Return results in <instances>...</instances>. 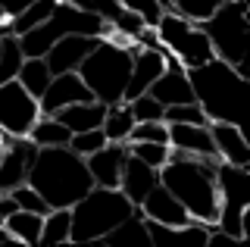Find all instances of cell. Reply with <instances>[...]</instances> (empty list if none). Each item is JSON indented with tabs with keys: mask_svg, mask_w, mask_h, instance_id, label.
<instances>
[{
	"mask_svg": "<svg viewBox=\"0 0 250 247\" xmlns=\"http://www.w3.org/2000/svg\"><path fill=\"white\" fill-rule=\"evenodd\" d=\"M138 213L144 216V219H153V222H166V226H185L191 216L182 204L175 200L169 188H163V185H156V188L147 194L144 200L138 204Z\"/></svg>",
	"mask_w": 250,
	"mask_h": 247,
	"instance_id": "d6986e66",
	"label": "cell"
},
{
	"mask_svg": "<svg viewBox=\"0 0 250 247\" xmlns=\"http://www.w3.org/2000/svg\"><path fill=\"white\" fill-rule=\"evenodd\" d=\"M100 244H113V247H122V244H150V235H147V226H144V216L138 210L122 219L113 231H106Z\"/></svg>",
	"mask_w": 250,
	"mask_h": 247,
	"instance_id": "cb8c5ba5",
	"label": "cell"
},
{
	"mask_svg": "<svg viewBox=\"0 0 250 247\" xmlns=\"http://www.w3.org/2000/svg\"><path fill=\"white\" fill-rule=\"evenodd\" d=\"M222 3L229 0H169V6L185 19H194V22H203L207 16H213Z\"/></svg>",
	"mask_w": 250,
	"mask_h": 247,
	"instance_id": "1f68e13d",
	"label": "cell"
},
{
	"mask_svg": "<svg viewBox=\"0 0 250 247\" xmlns=\"http://www.w3.org/2000/svg\"><path fill=\"white\" fill-rule=\"evenodd\" d=\"M3 244H16V238L10 235V228H6L3 222H0V247H3Z\"/></svg>",
	"mask_w": 250,
	"mask_h": 247,
	"instance_id": "f35d334b",
	"label": "cell"
},
{
	"mask_svg": "<svg viewBox=\"0 0 250 247\" xmlns=\"http://www.w3.org/2000/svg\"><path fill=\"white\" fill-rule=\"evenodd\" d=\"M163 69H166L163 47H138L135 44V50H131L128 84H125V100H135L138 94H147V88L160 79Z\"/></svg>",
	"mask_w": 250,
	"mask_h": 247,
	"instance_id": "5bb4252c",
	"label": "cell"
},
{
	"mask_svg": "<svg viewBox=\"0 0 250 247\" xmlns=\"http://www.w3.org/2000/svg\"><path fill=\"white\" fill-rule=\"evenodd\" d=\"M163 57H166V69L160 72V79H156L150 88H147V94L153 100H160L163 106H172V103H191L194 100V91H191V79H188V69L178 63L172 53L163 50Z\"/></svg>",
	"mask_w": 250,
	"mask_h": 247,
	"instance_id": "7c38bea8",
	"label": "cell"
},
{
	"mask_svg": "<svg viewBox=\"0 0 250 247\" xmlns=\"http://www.w3.org/2000/svg\"><path fill=\"white\" fill-rule=\"evenodd\" d=\"M163 122H166V125H172V122H182V125H209L207 113L200 110L197 100H191V103H172V106H166Z\"/></svg>",
	"mask_w": 250,
	"mask_h": 247,
	"instance_id": "f546056e",
	"label": "cell"
},
{
	"mask_svg": "<svg viewBox=\"0 0 250 247\" xmlns=\"http://www.w3.org/2000/svg\"><path fill=\"white\" fill-rule=\"evenodd\" d=\"M131 50L135 41L122 44L113 38H100L94 50L78 63V79L88 84L91 97L100 103H119L125 100V84H128L131 72Z\"/></svg>",
	"mask_w": 250,
	"mask_h": 247,
	"instance_id": "5b68a950",
	"label": "cell"
},
{
	"mask_svg": "<svg viewBox=\"0 0 250 247\" xmlns=\"http://www.w3.org/2000/svg\"><path fill=\"white\" fill-rule=\"evenodd\" d=\"M84 100H94V97H91L88 84L78 79V72H60V75H53L50 84L44 88V94L38 97V110H41V116H53L62 106L84 103Z\"/></svg>",
	"mask_w": 250,
	"mask_h": 247,
	"instance_id": "4fadbf2b",
	"label": "cell"
},
{
	"mask_svg": "<svg viewBox=\"0 0 250 247\" xmlns=\"http://www.w3.org/2000/svg\"><path fill=\"white\" fill-rule=\"evenodd\" d=\"M66 35L109 38L113 28H109L104 19H97L94 13H84V10H78L75 3H69V0H60L57 10H53L41 25L28 28L25 35H19V47H22L25 57H44V53L53 47V41H60V38H66Z\"/></svg>",
	"mask_w": 250,
	"mask_h": 247,
	"instance_id": "8992f818",
	"label": "cell"
},
{
	"mask_svg": "<svg viewBox=\"0 0 250 247\" xmlns=\"http://www.w3.org/2000/svg\"><path fill=\"white\" fill-rule=\"evenodd\" d=\"M122 6H128V10H135V13H141V16H144V22L147 25H156V19L163 16V6L156 3V0H119Z\"/></svg>",
	"mask_w": 250,
	"mask_h": 247,
	"instance_id": "8d00e7d4",
	"label": "cell"
},
{
	"mask_svg": "<svg viewBox=\"0 0 250 247\" xmlns=\"http://www.w3.org/2000/svg\"><path fill=\"white\" fill-rule=\"evenodd\" d=\"M38 97H31L19 82H3L0 84V128L13 138H22L31 132V125L38 122Z\"/></svg>",
	"mask_w": 250,
	"mask_h": 247,
	"instance_id": "30bf717a",
	"label": "cell"
},
{
	"mask_svg": "<svg viewBox=\"0 0 250 247\" xmlns=\"http://www.w3.org/2000/svg\"><path fill=\"white\" fill-rule=\"evenodd\" d=\"M0 22H3V16H0Z\"/></svg>",
	"mask_w": 250,
	"mask_h": 247,
	"instance_id": "60d3db41",
	"label": "cell"
},
{
	"mask_svg": "<svg viewBox=\"0 0 250 247\" xmlns=\"http://www.w3.org/2000/svg\"><path fill=\"white\" fill-rule=\"evenodd\" d=\"M160 185L175 194V200L188 210L191 219L216 226V216H219L216 160L169 150V160L160 166Z\"/></svg>",
	"mask_w": 250,
	"mask_h": 247,
	"instance_id": "6da1fadb",
	"label": "cell"
},
{
	"mask_svg": "<svg viewBox=\"0 0 250 247\" xmlns=\"http://www.w3.org/2000/svg\"><path fill=\"white\" fill-rule=\"evenodd\" d=\"M128 141H156L169 144V125L166 122H135L128 132Z\"/></svg>",
	"mask_w": 250,
	"mask_h": 247,
	"instance_id": "d590c367",
	"label": "cell"
},
{
	"mask_svg": "<svg viewBox=\"0 0 250 247\" xmlns=\"http://www.w3.org/2000/svg\"><path fill=\"white\" fill-rule=\"evenodd\" d=\"M41 244H69V206L47 210L41 219Z\"/></svg>",
	"mask_w": 250,
	"mask_h": 247,
	"instance_id": "83f0119b",
	"label": "cell"
},
{
	"mask_svg": "<svg viewBox=\"0 0 250 247\" xmlns=\"http://www.w3.org/2000/svg\"><path fill=\"white\" fill-rule=\"evenodd\" d=\"M41 219H44V216H38V213L13 210V213L3 219V226L10 228V235L16 238V244L35 247V244H41Z\"/></svg>",
	"mask_w": 250,
	"mask_h": 247,
	"instance_id": "603a6c76",
	"label": "cell"
},
{
	"mask_svg": "<svg viewBox=\"0 0 250 247\" xmlns=\"http://www.w3.org/2000/svg\"><path fill=\"white\" fill-rule=\"evenodd\" d=\"M104 144H106L104 128H88V132H75L72 138H69V147H72L78 157H88V153L100 150Z\"/></svg>",
	"mask_w": 250,
	"mask_h": 247,
	"instance_id": "e575fe53",
	"label": "cell"
},
{
	"mask_svg": "<svg viewBox=\"0 0 250 247\" xmlns=\"http://www.w3.org/2000/svg\"><path fill=\"white\" fill-rule=\"evenodd\" d=\"M22 60H25V53H22V47H19V38L16 35L0 38V84L13 82L16 75H19Z\"/></svg>",
	"mask_w": 250,
	"mask_h": 247,
	"instance_id": "f1b7e54d",
	"label": "cell"
},
{
	"mask_svg": "<svg viewBox=\"0 0 250 247\" xmlns=\"http://www.w3.org/2000/svg\"><path fill=\"white\" fill-rule=\"evenodd\" d=\"M28 185L38 191L50 210L72 206L94 188L84 157L62 144V147H38L35 163L28 169Z\"/></svg>",
	"mask_w": 250,
	"mask_h": 247,
	"instance_id": "3957f363",
	"label": "cell"
},
{
	"mask_svg": "<svg viewBox=\"0 0 250 247\" xmlns=\"http://www.w3.org/2000/svg\"><path fill=\"white\" fill-rule=\"evenodd\" d=\"M160 185V169H153V166H147V163H141L138 157H125V163H122V175H119V191L125 197L131 200V204H141L150 191Z\"/></svg>",
	"mask_w": 250,
	"mask_h": 247,
	"instance_id": "ac0fdd59",
	"label": "cell"
},
{
	"mask_svg": "<svg viewBox=\"0 0 250 247\" xmlns=\"http://www.w3.org/2000/svg\"><path fill=\"white\" fill-rule=\"evenodd\" d=\"M209 138L216 147V160H225L231 166H250V147L244 128L229 125V122H209Z\"/></svg>",
	"mask_w": 250,
	"mask_h": 247,
	"instance_id": "e0dca14e",
	"label": "cell"
},
{
	"mask_svg": "<svg viewBox=\"0 0 250 247\" xmlns=\"http://www.w3.org/2000/svg\"><path fill=\"white\" fill-rule=\"evenodd\" d=\"M50 79L53 75H50V69H47L44 57H25L22 66H19V75H16V82H19L31 97H41L44 88L50 84Z\"/></svg>",
	"mask_w": 250,
	"mask_h": 247,
	"instance_id": "484cf974",
	"label": "cell"
},
{
	"mask_svg": "<svg viewBox=\"0 0 250 247\" xmlns=\"http://www.w3.org/2000/svg\"><path fill=\"white\" fill-rule=\"evenodd\" d=\"M169 147L191 153V157H207L216 160V147L213 138H209V125H182V122H172L169 125Z\"/></svg>",
	"mask_w": 250,
	"mask_h": 247,
	"instance_id": "ffe728a7",
	"label": "cell"
},
{
	"mask_svg": "<svg viewBox=\"0 0 250 247\" xmlns=\"http://www.w3.org/2000/svg\"><path fill=\"white\" fill-rule=\"evenodd\" d=\"M125 147H128L131 157H138L141 163H147V166H153V169H160L163 163L169 160V144H156V141H125Z\"/></svg>",
	"mask_w": 250,
	"mask_h": 247,
	"instance_id": "4dcf8cb0",
	"label": "cell"
},
{
	"mask_svg": "<svg viewBox=\"0 0 250 247\" xmlns=\"http://www.w3.org/2000/svg\"><path fill=\"white\" fill-rule=\"evenodd\" d=\"M156 3H160L163 10H172V6H169V0H156Z\"/></svg>",
	"mask_w": 250,
	"mask_h": 247,
	"instance_id": "ab89813d",
	"label": "cell"
},
{
	"mask_svg": "<svg viewBox=\"0 0 250 247\" xmlns=\"http://www.w3.org/2000/svg\"><path fill=\"white\" fill-rule=\"evenodd\" d=\"M216 191H219L216 228L244 241L250 228V166H231L225 160H216Z\"/></svg>",
	"mask_w": 250,
	"mask_h": 247,
	"instance_id": "ba28073f",
	"label": "cell"
},
{
	"mask_svg": "<svg viewBox=\"0 0 250 247\" xmlns=\"http://www.w3.org/2000/svg\"><path fill=\"white\" fill-rule=\"evenodd\" d=\"M194 100L207 113L209 122H229L244 128V103H247V72L225 60H207L203 66L188 69Z\"/></svg>",
	"mask_w": 250,
	"mask_h": 247,
	"instance_id": "7a4b0ae2",
	"label": "cell"
},
{
	"mask_svg": "<svg viewBox=\"0 0 250 247\" xmlns=\"http://www.w3.org/2000/svg\"><path fill=\"white\" fill-rule=\"evenodd\" d=\"M138 206L119 188H94L69 206V244H100L106 231L128 219Z\"/></svg>",
	"mask_w": 250,
	"mask_h": 247,
	"instance_id": "277c9868",
	"label": "cell"
},
{
	"mask_svg": "<svg viewBox=\"0 0 250 247\" xmlns=\"http://www.w3.org/2000/svg\"><path fill=\"white\" fill-rule=\"evenodd\" d=\"M28 3H35V0H0V16H3V19H13L16 13H22Z\"/></svg>",
	"mask_w": 250,
	"mask_h": 247,
	"instance_id": "74e56055",
	"label": "cell"
},
{
	"mask_svg": "<svg viewBox=\"0 0 250 247\" xmlns=\"http://www.w3.org/2000/svg\"><path fill=\"white\" fill-rule=\"evenodd\" d=\"M207 32L213 53L225 63L238 66L247 72V53H250V16H247V0H229L222 3L213 16L200 22Z\"/></svg>",
	"mask_w": 250,
	"mask_h": 247,
	"instance_id": "52a82bcc",
	"label": "cell"
},
{
	"mask_svg": "<svg viewBox=\"0 0 250 247\" xmlns=\"http://www.w3.org/2000/svg\"><path fill=\"white\" fill-rule=\"evenodd\" d=\"M10 194H13V200H16V206H19V210H28V213H38V216H44L47 210H50V206H47V200L38 194L28 182L25 185H16Z\"/></svg>",
	"mask_w": 250,
	"mask_h": 247,
	"instance_id": "836d02e7",
	"label": "cell"
},
{
	"mask_svg": "<svg viewBox=\"0 0 250 247\" xmlns=\"http://www.w3.org/2000/svg\"><path fill=\"white\" fill-rule=\"evenodd\" d=\"M128 106L135 122H163V113H166V106L160 100H153L150 94H138L135 100H128Z\"/></svg>",
	"mask_w": 250,
	"mask_h": 247,
	"instance_id": "d6a6232c",
	"label": "cell"
},
{
	"mask_svg": "<svg viewBox=\"0 0 250 247\" xmlns=\"http://www.w3.org/2000/svg\"><path fill=\"white\" fill-rule=\"evenodd\" d=\"M57 3L60 0H35V3H28L22 13H16L13 19H6V28H10V35H25L28 28H35V25H41V22L50 16L53 10H57Z\"/></svg>",
	"mask_w": 250,
	"mask_h": 247,
	"instance_id": "4316f807",
	"label": "cell"
},
{
	"mask_svg": "<svg viewBox=\"0 0 250 247\" xmlns=\"http://www.w3.org/2000/svg\"><path fill=\"white\" fill-rule=\"evenodd\" d=\"M104 113H106V103H100V100H84V103L62 106V110H57L53 116L75 135V132H88V128H100Z\"/></svg>",
	"mask_w": 250,
	"mask_h": 247,
	"instance_id": "44dd1931",
	"label": "cell"
},
{
	"mask_svg": "<svg viewBox=\"0 0 250 247\" xmlns=\"http://www.w3.org/2000/svg\"><path fill=\"white\" fill-rule=\"evenodd\" d=\"M100 38H91V35H66L60 41H53V47L44 53V63L50 69V75H60V72H75L78 63L94 50Z\"/></svg>",
	"mask_w": 250,
	"mask_h": 247,
	"instance_id": "9a60e30c",
	"label": "cell"
},
{
	"mask_svg": "<svg viewBox=\"0 0 250 247\" xmlns=\"http://www.w3.org/2000/svg\"><path fill=\"white\" fill-rule=\"evenodd\" d=\"M131 125H135V116H131V106H128V100H119V103H106L104 122H100V128H104L106 141L125 144V141H128V132H131Z\"/></svg>",
	"mask_w": 250,
	"mask_h": 247,
	"instance_id": "7402d4cb",
	"label": "cell"
},
{
	"mask_svg": "<svg viewBox=\"0 0 250 247\" xmlns=\"http://www.w3.org/2000/svg\"><path fill=\"white\" fill-rule=\"evenodd\" d=\"M28 138L38 144V147H62V144H69L72 132L62 125L57 116H38V122L31 125Z\"/></svg>",
	"mask_w": 250,
	"mask_h": 247,
	"instance_id": "d4e9b609",
	"label": "cell"
},
{
	"mask_svg": "<svg viewBox=\"0 0 250 247\" xmlns=\"http://www.w3.org/2000/svg\"><path fill=\"white\" fill-rule=\"evenodd\" d=\"M153 35H156V41H160V47L166 53H172L185 69L203 66L207 60L216 57L207 32L200 28V22L178 16L175 10H163V16L156 19V25H153Z\"/></svg>",
	"mask_w": 250,
	"mask_h": 247,
	"instance_id": "9c48e42d",
	"label": "cell"
},
{
	"mask_svg": "<svg viewBox=\"0 0 250 247\" xmlns=\"http://www.w3.org/2000/svg\"><path fill=\"white\" fill-rule=\"evenodd\" d=\"M35 153H38V144L28 135L10 138L0 147V194H10L16 185L28 182V169L35 163Z\"/></svg>",
	"mask_w": 250,
	"mask_h": 247,
	"instance_id": "8fae6325",
	"label": "cell"
},
{
	"mask_svg": "<svg viewBox=\"0 0 250 247\" xmlns=\"http://www.w3.org/2000/svg\"><path fill=\"white\" fill-rule=\"evenodd\" d=\"M125 157H128V147H125V144H116V141H106L100 150L88 153L84 163H88V172H91L94 185H100V188H119Z\"/></svg>",
	"mask_w": 250,
	"mask_h": 247,
	"instance_id": "2e32d148",
	"label": "cell"
}]
</instances>
